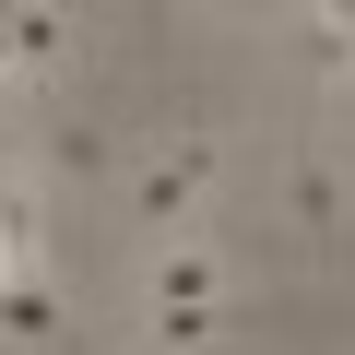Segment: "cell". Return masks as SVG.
I'll use <instances>...</instances> for the list:
<instances>
[{"mask_svg": "<svg viewBox=\"0 0 355 355\" xmlns=\"http://www.w3.org/2000/svg\"><path fill=\"white\" fill-rule=\"evenodd\" d=\"M214 190H225V142H214V130H154V142L119 166V214H130L142 237L202 225V214H214Z\"/></svg>", "mask_w": 355, "mask_h": 355, "instance_id": "1", "label": "cell"}, {"mask_svg": "<svg viewBox=\"0 0 355 355\" xmlns=\"http://www.w3.org/2000/svg\"><path fill=\"white\" fill-rule=\"evenodd\" d=\"M225 296H237V261H225L202 225L154 237V261H142V308H225Z\"/></svg>", "mask_w": 355, "mask_h": 355, "instance_id": "2", "label": "cell"}, {"mask_svg": "<svg viewBox=\"0 0 355 355\" xmlns=\"http://www.w3.org/2000/svg\"><path fill=\"white\" fill-rule=\"evenodd\" d=\"M0 36H12V95L36 107L60 83V60H71V12L60 0H0Z\"/></svg>", "mask_w": 355, "mask_h": 355, "instance_id": "3", "label": "cell"}, {"mask_svg": "<svg viewBox=\"0 0 355 355\" xmlns=\"http://www.w3.org/2000/svg\"><path fill=\"white\" fill-rule=\"evenodd\" d=\"M12 272H48V178L12 154L0 166V284Z\"/></svg>", "mask_w": 355, "mask_h": 355, "instance_id": "4", "label": "cell"}, {"mask_svg": "<svg viewBox=\"0 0 355 355\" xmlns=\"http://www.w3.org/2000/svg\"><path fill=\"white\" fill-rule=\"evenodd\" d=\"M343 214H355L343 154H331V142H320V154H296V166H284V225H296V237H343Z\"/></svg>", "mask_w": 355, "mask_h": 355, "instance_id": "5", "label": "cell"}, {"mask_svg": "<svg viewBox=\"0 0 355 355\" xmlns=\"http://www.w3.org/2000/svg\"><path fill=\"white\" fill-rule=\"evenodd\" d=\"M0 355H71V320H60V284L48 272L0 284Z\"/></svg>", "mask_w": 355, "mask_h": 355, "instance_id": "6", "label": "cell"}, {"mask_svg": "<svg viewBox=\"0 0 355 355\" xmlns=\"http://www.w3.org/2000/svg\"><path fill=\"white\" fill-rule=\"evenodd\" d=\"M142 343L154 355H202V343H225V308H142Z\"/></svg>", "mask_w": 355, "mask_h": 355, "instance_id": "7", "label": "cell"}, {"mask_svg": "<svg viewBox=\"0 0 355 355\" xmlns=\"http://www.w3.org/2000/svg\"><path fill=\"white\" fill-rule=\"evenodd\" d=\"M190 12H202V24H261L272 0H190Z\"/></svg>", "mask_w": 355, "mask_h": 355, "instance_id": "8", "label": "cell"}, {"mask_svg": "<svg viewBox=\"0 0 355 355\" xmlns=\"http://www.w3.org/2000/svg\"><path fill=\"white\" fill-rule=\"evenodd\" d=\"M308 12H331V24H355V0H308Z\"/></svg>", "mask_w": 355, "mask_h": 355, "instance_id": "9", "label": "cell"}, {"mask_svg": "<svg viewBox=\"0 0 355 355\" xmlns=\"http://www.w3.org/2000/svg\"><path fill=\"white\" fill-rule=\"evenodd\" d=\"M0 166H12V154H0Z\"/></svg>", "mask_w": 355, "mask_h": 355, "instance_id": "10", "label": "cell"}]
</instances>
